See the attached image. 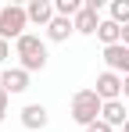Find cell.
<instances>
[{
	"label": "cell",
	"instance_id": "obj_1",
	"mask_svg": "<svg viewBox=\"0 0 129 132\" xmlns=\"http://www.w3.org/2000/svg\"><path fill=\"white\" fill-rule=\"evenodd\" d=\"M15 57H18V68H25L29 75L32 71H43L47 68V43H43L36 32H25L18 43H15Z\"/></svg>",
	"mask_w": 129,
	"mask_h": 132
},
{
	"label": "cell",
	"instance_id": "obj_2",
	"mask_svg": "<svg viewBox=\"0 0 129 132\" xmlns=\"http://www.w3.org/2000/svg\"><path fill=\"white\" fill-rule=\"evenodd\" d=\"M101 111H104V100L97 96V89H79L72 93V121L90 129L93 121H101Z\"/></svg>",
	"mask_w": 129,
	"mask_h": 132
},
{
	"label": "cell",
	"instance_id": "obj_3",
	"mask_svg": "<svg viewBox=\"0 0 129 132\" xmlns=\"http://www.w3.org/2000/svg\"><path fill=\"white\" fill-rule=\"evenodd\" d=\"M25 29H29V14H25V7L18 4H7V7H0V39H15L18 43L22 36H25Z\"/></svg>",
	"mask_w": 129,
	"mask_h": 132
},
{
	"label": "cell",
	"instance_id": "obj_4",
	"mask_svg": "<svg viewBox=\"0 0 129 132\" xmlns=\"http://www.w3.org/2000/svg\"><path fill=\"white\" fill-rule=\"evenodd\" d=\"M122 82H126L122 75H115V71L104 68V71L97 75V86H93V89H97V96L108 104V100H122Z\"/></svg>",
	"mask_w": 129,
	"mask_h": 132
},
{
	"label": "cell",
	"instance_id": "obj_5",
	"mask_svg": "<svg viewBox=\"0 0 129 132\" xmlns=\"http://www.w3.org/2000/svg\"><path fill=\"white\" fill-rule=\"evenodd\" d=\"M25 14H29V25H40V29H47V25L58 18L54 0H29L25 4Z\"/></svg>",
	"mask_w": 129,
	"mask_h": 132
},
{
	"label": "cell",
	"instance_id": "obj_6",
	"mask_svg": "<svg viewBox=\"0 0 129 132\" xmlns=\"http://www.w3.org/2000/svg\"><path fill=\"white\" fill-rule=\"evenodd\" d=\"M104 64L108 71H115V75H129V46L126 43H115V46H104Z\"/></svg>",
	"mask_w": 129,
	"mask_h": 132
},
{
	"label": "cell",
	"instance_id": "obj_7",
	"mask_svg": "<svg viewBox=\"0 0 129 132\" xmlns=\"http://www.w3.org/2000/svg\"><path fill=\"white\" fill-rule=\"evenodd\" d=\"M0 86L7 89V96H18L29 89V71L25 68H4L0 71Z\"/></svg>",
	"mask_w": 129,
	"mask_h": 132
},
{
	"label": "cell",
	"instance_id": "obj_8",
	"mask_svg": "<svg viewBox=\"0 0 129 132\" xmlns=\"http://www.w3.org/2000/svg\"><path fill=\"white\" fill-rule=\"evenodd\" d=\"M101 121H104V125H111V129H126V121H129L126 100H108L104 111H101Z\"/></svg>",
	"mask_w": 129,
	"mask_h": 132
},
{
	"label": "cell",
	"instance_id": "obj_9",
	"mask_svg": "<svg viewBox=\"0 0 129 132\" xmlns=\"http://www.w3.org/2000/svg\"><path fill=\"white\" fill-rule=\"evenodd\" d=\"M72 22H75V32H79V36H97V29H101V22H104V18H101V11L83 7Z\"/></svg>",
	"mask_w": 129,
	"mask_h": 132
},
{
	"label": "cell",
	"instance_id": "obj_10",
	"mask_svg": "<svg viewBox=\"0 0 129 132\" xmlns=\"http://www.w3.org/2000/svg\"><path fill=\"white\" fill-rule=\"evenodd\" d=\"M47 121H50V111L43 107V104H25L22 107V125L25 129H47Z\"/></svg>",
	"mask_w": 129,
	"mask_h": 132
},
{
	"label": "cell",
	"instance_id": "obj_11",
	"mask_svg": "<svg viewBox=\"0 0 129 132\" xmlns=\"http://www.w3.org/2000/svg\"><path fill=\"white\" fill-rule=\"evenodd\" d=\"M72 32H75V22H72V18H61V14L47 25V39H50V43H64Z\"/></svg>",
	"mask_w": 129,
	"mask_h": 132
},
{
	"label": "cell",
	"instance_id": "obj_12",
	"mask_svg": "<svg viewBox=\"0 0 129 132\" xmlns=\"http://www.w3.org/2000/svg\"><path fill=\"white\" fill-rule=\"evenodd\" d=\"M97 39H101L104 46L122 43V25H118V22H111V18H104V22H101V29H97Z\"/></svg>",
	"mask_w": 129,
	"mask_h": 132
},
{
	"label": "cell",
	"instance_id": "obj_13",
	"mask_svg": "<svg viewBox=\"0 0 129 132\" xmlns=\"http://www.w3.org/2000/svg\"><path fill=\"white\" fill-rule=\"evenodd\" d=\"M83 7H86V0H54V11H58L61 18H75Z\"/></svg>",
	"mask_w": 129,
	"mask_h": 132
},
{
	"label": "cell",
	"instance_id": "obj_14",
	"mask_svg": "<svg viewBox=\"0 0 129 132\" xmlns=\"http://www.w3.org/2000/svg\"><path fill=\"white\" fill-rule=\"evenodd\" d=\"M108 18H111V22H118L122 29H126V25H129V0H115V4H111V14H108Z\"/></svg>",
	"mask_w": 129,
	"mask_h": 132
},
{
	"label": "cell",
	"instance_id": "obj_15",
	"mask_svg": "<svg viewBox=\"0 0 129 132\" xmlns=\"http://www.w3.org/2000/svg\"><path fill=\"white\" fill-rule=\"evenodd\" d=\"M7 57H11V43H7V39H0V64H4Z\"/></svg>",
	"mask_w": 129,
	"mask_h": 132
},
{
	"label": "cell",
	"instance_id": "obj_16",
	"mask_svg": "<svg viewBox=\"0 0 129 132\" xmlns=\"http://www.w3.org/2000/svg\"><path fill=\"white\" fill-rule=\"evenodd\" d=\"M86 132H115V129H111V125H104V121H93Z\"/></svg>",
	"mask_w": 129,
	"mask_h": 132
},
{
	"label": "cell",
	"instance_id": "obj_17",
	"mask_svg": "<svg viewBox=\"0 0 129 132\" xmlns=\"http://www.w3.org/2000/svg\"><path fill=\"white\" fill-rule=\"evenodd\" d=\"M122 100H129V75H126V82H122Z\"/></svg>",
	"mask_w": 129,
	"mask_h": 132
},
{
	"label": "cell",
	"instance_id": "obj_18",
	"mask_svg": "<svg viewBox=\"0 0 129 132\" xmlns=\"http://www.w3.org/2000/svg\"><path fill=\"white\" fill-rule=\"evenodd\" d=\"M4 118H7V104H0V125H4Z\"/></svg>",
	"mask_w": 129,
	"mask_h": 132
},
{
	"label": "cell",
	"instance_id": "obj_19",
	"mask_svg": "<svg viewBox=\"0 0 129 132\" xmlns=\"http://www.w3.org/2000/svg\"><path fill=\"white\" fill-rule=\"evenodd\" d=\"M122 43L129 46V25H126V29H122Z\"/></svg>",
	"mask_w": 129,
	"mask_h": 132
},
{
	"label": "cell",
	"instance_id": "obj_20",
	"mask_svg": "<svg viewBox=\"0 0 129 132\" xmlns=\"http://www.w3.org/2000/svg\"><path fill=\"white\" fill-rule=\"evenodd\" d=\"M0 104H7V89L4 86H0Z\"/></svg>",
	"mask_w": 129,
	"mask_h": 132
},
{
	"label": "cell",
	"instance_id": "obj_21",
	"mask_svg": "<svg viewBox=\"0 0 129 132\" xmlns=\"http://www.w3.org/2000/svg\"><path fill=\"white\" fill-rule=\"evenodd\" d=\"M122 132H129V121H126V129H122Z\"/></svg>",
	"mask_w": 129,
	"mask_h": 132
}]
</instances>
